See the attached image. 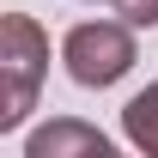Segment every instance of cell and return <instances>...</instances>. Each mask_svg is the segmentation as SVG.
<instances>
[{"instance_id":"obj_2","label":"cell","mask_w":158,"mask_h":158,"mask_svg":"<svg viewBox=\"0 0 158 158\" xmlns=\"http://www.w3.org/2000/svg\"><path fill=\"white\" fill-rule=\"evenodd\" d=\"M61 61H67V73H73V85H85V91H103V85H116L128 67H134V24L122 19H98V24H73L67 31V43H61Z\"/></svg>"},{"instance_id":"obj_3","label":"cell","mask_w":158,"mask_h":158,"mask_svg":"<svg viewBox=\"0 0 158 158\" xmlns=\"http://www.w3.org/2000/svg\"><path fill=\"white\" fill-rule=\"evenodd\" d=\"M24 152L31 158H67V152H85V158H110V140L98 128H85V122H49L37 134L24 140Z\"/></svg>"},{"instance_id":"obj_1","label":"cell","mask_w":158,"mask_h":158,"mask_svg":"<svg viewBox=\"0 0 158 158\" xmlns=\"http://www.w3.org/2000/svg\"><path fill=\"white\" fill-rule=\"evenodd\" d=\"M43 73H49V31L31 12H6L0 19V134H12L37 110Z\"/></svg>"},{"instance_id":"obj_4","label":"cell","mask_w":158,"mask_h":158,"mask_svg":"<svg viewBox=\"0 0 158 158\" xmlns=\"http://www.w3.org/2000/svg\"><path fill=\"white\" fill-rule=\"evenodd\" d=\"M122 134L134 140L146 158H158V85H146L140 98H128V110H122Z\"/></svg>"},{"instance_id":"obj_5","label":"cell","mask_w":158,"mask_h":158,"mask_svg":"<svg viewBox=\"0 0 158 158\" xmlns=\"http://www.w3.org/2000/svg\"><path fill=\"white\" fill-rule=\"evenodd\" d=\"M116 12H122L128 24L146 31V24H158V0H116Z\"/></svg>"}]
</instances>
